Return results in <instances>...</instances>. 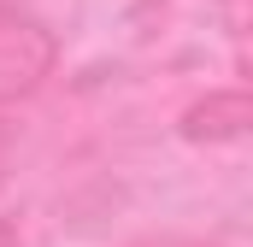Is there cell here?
Instances as JSON below:
<instances>
[{"instance_id":"1","label":"cell","mask_w":253,"mask_h":247,"mask_svg":"<svg viewBox=\"0 0 253 247\" xmlns=\"http://www.w3.org/2000/svg\"><path fill=\"white\" fill-rule=\"evenodd\" d=\"M47 65V41L30 30V24H0V94L12 88H30Z\"/></svg>"},{"instance_id":"2","label":"cell","mask_w":253,"mask_h":247,"mask_svg":"<svg viewBox=\"0 0 253 247\" xmlns=\"http://www.w3.org/2000/svg\"><path fill=\"white\" fill-rule=\"evenodd\" d=\"M0 247H12V230H6V224H0Z\"/></svg>"}]
</instances>
